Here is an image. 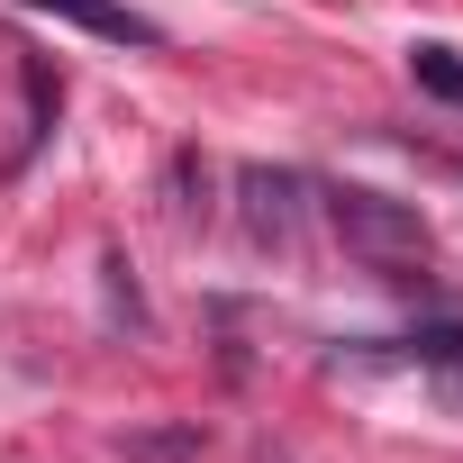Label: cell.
Returning a JSON list of instances; mask_svg holds the SVG:
<instances>
[{
    "instance_id": "1",
    "label": "cell",
    "mask_w": 463,
    "mask_h": 463,
    "mask_svg": "<svg viewBox=\"0 0 463 463\" xmlns=\"http://www.w3.org/2000/svg\"><path fill=\"white\" fill-rule=\"evenodd\" d=\"M327 227H336V246L354 264H373L382 282H418L427 255H436L418 200H391V191H364V182H336L327 191Z\"/></svg>"
},
{
    "instance_id": "2",
    "label": "cell",
    "mask_w": 463,
    "mask_h": 463,
    "mask_svg": "<svg viewBox=\"0 0 463 463\" xmlns=\"http://www.w3.org/2000/svg\"><path fill=\"white\" fill-rule=\"evenodd\" d=\"M237 200H246L255 246H291V237H300V200H309V182H300L291 164H246V173H237Z\"/></svg>"
},
{
    "instance_id": "3",
    "label": "cell",
    "mask_w": 463,
    "mask_h": 463,
    "mask_svg": "<svg viewBox=\"0 0 463 463\" xmlns=\"http://www.w3.org/2000/svg\"><path fill=\"white\" fill-rule=\"evenodd\" d=\"M19 10L73 19V28H91V37H109V46H137V55H155V46H164V28H155L146 10H128V0H19Z\"/></svg>"
},
{
    "instance_id": "4",
    "label": "cell",
    "mask_w": 463,
    "mask_h": 463,
    "mask_svg": "<svg viewBox=\"0 0 463 463\" xmlns=\"http://www.w3.org/2000/svg\"><path fill=\"white\" fill-rule=\"evenodd\" d=\"M409 73H418V91H436V100L463 109V55L454 46H409Z\"/></svg>"
},
{
    "instance_id": "5",
    "label": "cell",
    "mask_w": 463,
    "mask_h": 463,
    "mask_svg": "<svg viewBox=\"0 0 463 463\" xmlns=\"http://www.w3.org/2000/svg\"><path fill=\"white\" fill-rule=\"evenodd\" d=\"M191 445H200V427H182V436H146V445H128V454H137V463H182Z\"/></svg>"
}]
</instances>
